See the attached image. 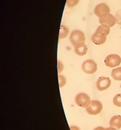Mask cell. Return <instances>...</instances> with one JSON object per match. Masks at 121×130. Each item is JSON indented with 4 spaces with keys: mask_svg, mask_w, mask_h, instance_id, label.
<instances>
[{
    "mask_svg": "<svg viewBox=\"0 0 121 130\" xmlns=\"http://www.w3.org/2000/svg\"><path fill=\"white\" fill-rule=\"evenodd\" d=\"M97 63L93 60L89 59L83 62L82 65V70L84 72L88 74H92L97 71Z\"/></svg>",
    "mask_w": 121,
    "mask_h": 130,
    "instance_id": "6da1fadb",
    "label": "cell"
},
{
    "mask_svg": "<svg viewBox=\"0 0 121 130\" xmlns=\"http://www.w3.org/2000/svg\"><path fill=\"white\" fill-rule=\"evenodd\" d=\"M105 64L109 68H116L121 63V57L118 54H112L108 55L105 59Z\"/></svg>",
    "mask_w": 121,
    "mask_h": 130,
    "instance_id": "7a4b0ae2",
    "label": "cell"
},
{
    "mask_svg": "<svg viewBox=\"0 0 121 130\" xmlns=\"http://www.w3.org/2000/svg\"><path fill=\"white\" fill-rule=\"evenodd\" d=\"M103 104L98 100H93L91 102V103L89 106L86 108V111L89 115L95 116L100 113L103 110Z\"/></svg>",
    "mask_w": 121,
    "mask_h": 130,
    "instance_id": "3957f363",
    "label": "cell"
},
{
    "mask_svg": "<svg viewBox=\"0 0 121 130\" xmlns=\"http://www.w3.org/2000/svg\"><path fill=\"white\" fill-rule=\"evenodd\" d=\"M90 97L85 93H78L75 98L76 105L82 108H87L91 103Z\"/></svg>",
    "mask_w": 121,
    "mask_h": 130,
    "instance_id": "277c9868",
    "label": "cell"
},
{
    "mask_svg": "<svg viewBox=\"0 0 121 130\" xmlns=\"http://www.w3.org/2000/svg\"><path fill=\"white\" fill-rule=\"evenodd\" d=\"M69 40L73 46L78 44V43H84L85 36L84 34L80 30H74L71 33L69 37Z\"/></svg>",
    "mask_w": 121,
    "mask_h": 130,
    "instance_id": "5b68a950",
    "label": "cell"
},
{
    "mask_svg": "<svg viewBox=\"0 0 121 130\" xmlns=\"http://www.w3.org/2000/svg\"><path fill=\"white\" fill-rule=\"evenodd\" d=\"M99 22L100 24H107L110 27H112L116 24V20L112 14L106 13L100 15L99 18Z\"/></svg>",
    "mask_w": 121,
    "mask_h": 130,
    "instance_id": "8992f818",
    "label": "cell"
},
{
    "mask_svg": "<svg viewBox=\"0 0 121 130\" xmlns=\"http://www.w3.org/2000/svg\"><path fill=\"white\" fill-rule=\"evenodd\" d=\"M111 84V81L107 77H100L96 82V87L99 91H103L108 89Z\"/></svg>",
    "mask_w": 121,
    "mask_h": 130,
    "instance_id": "52a82bcc",
    "label": "cell"
},
{
    "mask_svg": "<svg viewBox=\"0 0 121 130\" xmlns=\"http://www.w3.org/2000/svg\"><path fill=\"white\" fill-rule=\"evenodd\" d=\"M107 40V36L100 32L95 31L91 37V41L96 45H101L105 43Z\"/></svg>",
    "mask_w": 121,
    "mask_h": 130,
    "instance_id": "ba28073f",
    "label": "cell"
},
{
    "mask_svg": "<svg viewBox=\"0 0 121 130\" xmlns=\"http://www.w3.org/2000/svg\"><path fill=\"white\" fill-rule=\"evenodd\" d=\"M106 13H110V8L105 3H102L97 5L94 9V14L99 18L101 15Z\"/></svg>",
    "mask_w": 121,
    "mask_h": 130,
    "instance_id": "9c48e42d",
    "label": "cell"
},
{
    "mask_svg": "<svg viewBox=\"0 0 121 130\" xmlns=\"http://www.w3.org/2000/svg\"><path fill=\"white\" fill-rule=\"evenodd\" d=\"M74 52L78 56H84L88 52V48L84 43H78L74 46Z\"/></svg>",
    "mask_w": 121,
    "mask_h": 130,
    "instance_id": "30bf717a",
    "label": "cell"
},
{
    "mask_svg": "<svg viewBox=\"0 0 121 130\" xmlns=\"http://www.w3.org/2000/svg\"><path fill=\"white\" fill-rule=\"evenodd\" d=\"M110 127L116 128L117 129H120L121 128V116L117 115L111 118L109 122Z\"/></svg>",
    "mask_w": 121,
    "mask_h": 130,
    "instance_id": "8fae6325",
    "label": "cell"
},
{
    "mask_svg": "<svg viewBox=\"0 0 121 130\" xmlns=\"http://www.w3.org/2000/svg\"><path fill=\"white\" fill-rule=\"evenodd\" d=\"M111 77L116 81H121V67L114 68L111 71Z\"/></svg>",
    "mask_w": 121,
    "mask_h": 130,
    "instance_id": "7c38bea8",
    "label": "cell"
},
{
    "mask_svg": "<svg viewBox=\"0 0 121 130\" xmlns=\"http://www.w3.org/2000/svg\"><path fill=\"white\" fill-rule=\"evenodd\" d=\"M110 28L111 27L107 24H101L100 26L98 27V29H96V31L100 32V33H102V34L107 36L110 33Z\"/></svg>",
    "mask_w": 121,
    "mask_h": 130,
    "instance_id": "4fadbf2b",
    "label": "cell"
},
{
    "mask_svg": "<svg viewBox=\"0 0 121 130\" xmlns=\"http://www.w3.org/2000/svg\"><path fill=\"white\" fill-rule=\"evenodd\" d=\"M69 34V29L66 26L62 25L60 27V36L59 38L60 39H63L67 37V36Z\"/></svg>",
    "mask_w": 121,
    "mask_h": 130,
    "instance_id": "5bb4252c",
    "label": "cell"
},
{
    "mask_svg": "<svg viewBox=\"0 0 121 130\" xmlns=\"http://www.w3.org/2000/svg\"><path fill=\"white\" fill-rule=\"evenodd\" d=\"M113 103L115 106L121 107V93L117 94L113 99Z\"/></svg>",
    "mask_w": 121,
    "mask_h": 130,
    "instance_id": "9a60e30c",
    "label": "cell"
},
{
    "mask_svg": "<svg viewBox=\"0 0 121 130\" xmlns=\"http://www.w3.org/2000/svg\"><path fill=\"white\" fill-rule=\"evenodd\" d=\"M58 79H59V85L60 87L62 88L66 85V78L63 75L59 74L58 76Z\"/></svg>",
    "mask_w": 121,
    "mask_h": 130,
    "instance_id": "2e32d148",
    "label": "cell"
},
{
    "mask_svg": "<svg viewBox=\"0 0 121 130\" xmlns=\"http://www.w3.org/2000/svg\"><path fill=\"white\" fill-rule=\"evenodd\" d=\"M80 0H67L66 1V6L69 8H73L78 4Z\"/></svg>",
    "mask_w": 121,
    "mask_h": 130,
    "instance_id": "e0dca14e",
    "label": "cell"
},
{
    "mask_svg": "<svg viewBox=\"0 0 121 130\" xmlns=\"http://www.w3.org/2000/svg\"><path fill=\"white\" fill-rule=\"evenodd\" d=\"M115 18H116V24L121 25V9H120L116 12Z\"/></svg>",
    "mask_w": 121,
    "mask_h": 130,
    "instance_id": "ac0fdd59",
    "label": "cell"
},
{
    "mask_svg": "<svg viewBox=\"0 0 121 130\" xmlns=\"http://www.w3.org/2000/svg\"><path fill=\"white\" fill-rule=\"evenodd\" d=\"M64 69V66L63 63L61 62L60 60H58V73L60 74L61 72H62V70Z\"/></svg>",
    "mask_w": 121,
    "mask_h": 130,
    "instance_id": "d6986e66",
    "label": "cell"
},
{
    "mask_svg": "<svg viewBox=\"0 0 121 130\" xmlns=\"http://www.w3.org/2000/svg\"><path fill=\"white\" fill-rule=\"evenodd\" d=\"M70 129H71V130H80V129L77 126H71V127H70Z\"/></svg>",
    "mask_w": 121,
    "mask_h": 130,
    "instance_id": "ffe728a7",
    "label": "cell"
},
{
    "mask_svg": "<svg viewBox=\"0 0 121 130\" xmlns=\"http://www.w3.org/2000/svg\"><path fill=\"white\" fill-rule=\"evenodd\" d=\"M93 130H105V129L103 127H98L95 128Z\"/></svg>",
    "mask_w": 121,
    "mask_h": 130,
    "instance_id": "44dd1931",
    "label": "cell"
},
{
    "mask_svg": "<svg viewBox=\"0 0 121 130\" xmlns=\"http://www.w3.org/2000/svg\"><path fill=\"white\" fill-rule=\"evenodd\" d=\"M105 130H118L116 128L113 127H108L105 129Z\"/></svg>",
    "mask_w": 121,
    "mask_h": 130,
    "instance_id": "7402d4cb",
    "label": "cell"
}]
</instances>
